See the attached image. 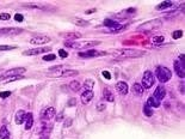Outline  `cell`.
I'll return each instance as SVG.
<instances>
[{"instance_id":"1","label":"cell","mask_w":185,"mask_h":139,"mask_svg":"<svg viewBox=\"0 0 185 139\" xmlns=\"http://www.w3.org/2000/svg\"><path fill=\"white\" fill-rule=\"evenodd\" d=\"M112 54L119 58V59H134V58H140L144 54L143 50H136V49H119V50H113Z\"/></svg>"},{"instance_id":"2","label":"cell","mask_w":185,"mask_h":139,"mask_svg":"<svg viewBox=\"0 0 185 139\" xmlns=\"http://www.w3.org/2000/svg\"><path fill=\"white\" fill-rule=\"evenodd\" d=\"M155 76H157V78L159 79V82L166 83V82H169V80L171 79L172 72L167 67H165V66H158L157 70H155Z\"/></svg>"},{"instance_id":"3","label":"cell","mask_w":185,"mask_h":139,"mask_svg":"<svg viewBox=\"0 0 185 139\" xmlns=\"http://www.w3.org/2000/svg\"><path fill=\"white\" fill-rule=\"evenodd\" d=\"M163 25L160 19H152L149 22H146V23H142V24L138 26V30L141 31H152V30H155V29L160 28Z\"/></svg>"},{"instance_id":"4","label":"cell","mask_w":185,"mask_h":139,"mask_svg":"<svg viewBox=\"0 0 185 139\" xmlns=\"http://www.w3.org/2000/svg\"><path fill=\"white\" fill-rule=\"evenodd\" d=\"M154 84V76L151 71H146L143 73V77H142V82H141V86L143 89H149L152 88Z\"/></svg>"},{"instance_id":"5","label":"cell","mask_w":185,"mask_h":139,"mask_svg":"<svg viewBox=\"0 0 185 139\" xmlns=\"http://www.w3.org/2000/svg\"><path fill=\"white\" fill-rule=\"evenodd\" d=\"M26 70L24 67H14V68H11L9 70V71L4 72L1 76H0V78H9V77H14V76H22L23 73H25Z\"/></svg>"},{"instance_id":"6","label":"cell","mask_w":185,"mask_h":139,"mask_svg":"<svg viewBox=\"0 0 185 139\" xmlns=\"http://www.w3.org/2000/svg\"><path fill=\"white\" fill-rule=\"evenodd\" d=\"M23 32V29L19 28H1L0 29V36H13V35H18Z\"/></svg>"},{"instance_id":"7","label":"cell","mask_w":185,"mask_h":139,"mask_svg":"<svg viewBox=\"0 0 185 139\" xmlns=\"http://www.w3.org/2000/svg\"><path fill=\"white\" fill-rule=\"evenodd\" d=\"M50 48L49 47H39V48H32V49H29V50H25L24 55H38V54H43L45 52H49Z\"/></svg>"},{"instance_id":"8","label":"cell","mask_w":185,"mask_h":139,"mask_svg":"<svg viewBox=\"0 0 185 139\" xmlns=\"http://www.w3.org/2000/svg\"><path fill=\"white\" fill-rule=\"evenodd\" d=\"M50 42V37L48 36H43V35H41V36H35L30 40V43L31 44H45Z\"/></svg>"},{"instance_id":"9","label":"cell","mask_w":185,"mask_h":139,"mask_svg":"<svg viewBox=\"0 0 185 139\" xmlns=\"http://www.w3.org/2000/svg\"><path fill=\"white\" fill-rule=\"evenodd\" d=\"M166 96V90L163 85H159L157 89H155L154 91V94H153V97H155L158 101H161V100H164Z\"/></svg>"},{"instance_id":"10","label":"cell","mask_w":185,"mask_h":139,"mask_svg":"<svg viewBox=\"0 0 185 139\" xmlns=\"http://www.w3.org/2000/svg\"><path fill=\"white\" fill-rule=\"evenodd\" d=\"M55 115H56V109L54 107H49L43 112L42 120H50V119H53Z\"/></svg>"},{"instance_id":"11","label":"cell","mask_w":185,"mask_h":139,"mask_svg":"<svg viewBox=\"0 0 185 139\" xmlns=\"http://www.w3.org/2000/svg\"><path fill=\"white\" fill-rule=\"evenodd\" d=\"M105 53H102V52H98V50H94V49H90L87 52H81L79 53V56L80 58H96L98 55H103Z\"/></svg>"},{"instance_id":"12","label":"cell","mask_w":185,"mask_h":139,"mask_svg":"<svg viewBox=\"0 0 185 139\" xmlns=\"http://www.w3.org/2000/svg\"><path fill=\"white\" fill-rule=\"evenodd\" d=\"M175 71L178 74V77H180V78L185 77V65H183L182 62L175 61Z\"/></svg>"},{"instance_id":"13","label":"cell","mask_w":185,"mask_h":139,"mask_svg":"<svg viewBox=\"0 0 185 139\" xmlns=\"http://www.w3.org/2000/svg\"><path fill=\"white\" fill-rule=\"evenodd\" d=\"M60 36L65 37L68 41H74V40H78L80 37H83V35L80 32H62L60 34Z\"/></svg>"},{"instance_id":"14","label":"cell","mask_w":185,"mask_h":139,"mask_svg":"<svg viewBox=\"0 0 185 139\" xmlns=\"http://www.w3.org/2000/svg\"><path fill=\"white\" fill-rule=\"evenodd\" d=\"M116 90L119 92L121 95H127L128 94V90H129L128 84H127L125 82H118L116 84Z\"/></svg>"},{"instance_id":"15","label":"cell","mask_w":185,"mask_h":139,"mask_svg":"<svg viewBox=\"0 0 185 139\" xmlns=\"http://www.w3.org/2000/svg\"><path fill=\"white\" fill-rule=\"evenodd\" d=\"M94 94H93V91L92 90H87V91H84L83 92V95H81V102L84 104H87L92 98H93Z\"/></svg>"},{"instance_id":"16","label":"cell","mask_w":185,"mask_h":139,"mask_svg":"<svg viewBox=\"0 0 185 139\" xmlns=\"http://www.w3.org/2000/svg\"><path fill=\"white\" fill-rule=\"evenodd\" d=\"M25 115H26V113L24 111H18V112H17L16 113V116H14L16 124H18V125L23 124V121L25 120Z\"/></svg>"},{"instance_id":"17","label":"cell","mask_w":185,"mask_h":139,"mask_svg":"<svg viewBox=\"0 0 185 139\" xmlns=\"http://www.w3.org/2000/svg\"><path fill=\"white\" fill-rule=\"evenodd\" d=\"M33 125V116L31 113H28L25 115V130H30Z\"/></svg>"},{"instance_id":"18","label":"cell","mask_w":185,"mask_h":139,"mask_svg":"<svg viewBox=\"0 0 185 139\" xmlns=\"http://www.w3.org/2000/svg\"><path fill=\"white\" fill-rule=\"evenodd\" d=\"M147 106L148 107H151V108H159V106H160V101H158L155 97H153V96H151L147 100Z\"/></svg>"},{"instance_id":"19","label":"cell","mask_w":185,"mask_h":139,"mask_svg":"<svg viewBox=\"0 0 185 139\" xmlns=\"http://www.w3.org/2000/svg\"><path fill=\"white\" fill-rule=\"evenodd\" d=\"M131 91L134 92V94H135L136 96H141V95L143 94V88L141 86V84H138V83H134V84H133Z\"/></svg>"},{"instance_id":"20","label":"cell","mask_w":185,"mask_h":139,"mask_svg":"<svg viewBox=\"0 0 185 139\" xmlns=\"http://www.w3.org/2000/svg\"><path fill=\"white\" fill-rule=\"evenodd\" d=\"M0 138L1 139H10V132L6 126H3L0 130Z\"/></svg>"},{"instance_id":"21","label":"cell","mask_w":185,"mask_h":139,"mask_svg":"<svg viewBox=\"0 0 185 139\" xmlns=\"http://www.w3.org/2000/svg\"><path fill=\"white\" fill-rule=\"evenodd\" d=\"M104 98H105L108 102H113L115 101V97L112 95V92L110 91V90H108V89L104 90Z\"/></svg>"},{"instance_id":"22","label":"cell","mask_w":185,"mask_h":139,"mask_svg":"<svg viewBox=\"0 0 185 139\" xmlns=\"http://www.w3.org/2000/svg\"><path fill=\"white\" fill-rule=\"evenodd\" d=\"M93 85H94V80L93 79H86L83 86L85 88V91H87V90H91L92 88H93Z\"/></svg>"},{"instance_id":"23","label":"cell","mask_w":185,"mask_h":139,"mask_svg":"<svg viewBox=\"0 0 185 139\" xmlns=\"http://www.w3.org/2000/svg\"><path fill=\"white\" fill-rule=\"evenodd\" d=\"M73 23L75 25H78V26H86V25H89V22L87 21H84L83 18H74L73 19Z\"/></svg>"},{"instance_id":"24","label":"cell","mask_w":185,"mask_h":139,"mask_svg":"<svg viewBox=\"0 0 185 139\" xmlns=\"http://www.w3.org/2000/svg\"><path fill=\"white\" fill-rule=\"evenodd\" d=\"M173 5L172 1H163L161 4H159L157 6V10H165V9H170Z\"/></svg>"},{"instance_id":"25","label":"cell","mask_w":185,"mask_h":139,"mask_svg":"<svg viewBox=\"0 0 185 139\" xmlns=\"http://www.w3.org/2000/svg\"><path fill=\"white\" fill-rule=\"evenodd\" d=\"M69 88H71L73 91H79L80 88H81V85H80V83L78 80H73V82L69 83Z\"/></svg>"},{"instance_id":"26","label":"cell","mask_w":185,"mask_h":139,"mask_svg":"<svg viewBox=\"0 0 185 139\" xmlns=\"http://www.w3.org/2000/svg\"><path fill=\"white\" fill-rule=\"evenodd\" d=\"M23 78V76H14V77H9V78H5L3 82L4 83H10V82H14V80H19V79H22Z\"/></svg>"},{"instance_id":"27","label":"cell","mask_w":185,"mask_h":139,"mask_svg":"<svg viewBox=\"0 0 185 139\" xmlns=\"http://www.w3.org/2000/svg\"><path fill=\"white\" fill-rule=\"evenodd\" d=\"M143 113H144V115H146V116H152V115H153L152 108H151V107H148L147 104L143 107Z\"/></svg>"},{"instance_id":"28","label":"cell","mask_w":185,"mask_h":139,"mask_svg":"<svg viewBox=\"0 0 185 139\" xmlns=\"http://www.w3.org/2000/svg\"><path fill=\"white\" fill-rule=\"evenodd\" d=\"M56 59V55L55 54H48V55H44L43 56V60L44 61H53Z\"/></svg>"},{"instance_id":"29","label":"cell","mask_w":185,"mask_h":139,"mask_svg":"<svg viewBox=\"0 0 185 139\" xmlns=\"http://www.w3.org/2000/svg\"><path fill=\"white\" fill-rule=\"evenodd\" d=\"M115 24H116V22L112 21V19H105V21H104V25L108 26V28L112 26V25H115Z\"/></svg>"},{"instance_id":"30","label":"cell","mask_w":185,"mask_h":139,"mask_svg":"<svg viewBox=\"0 0 185 139\" xmlns=\"http://www.w3.org/2000/svg\"><path fill=\"white\" fill-rule=\"evenodd\" d=\"M182 36H183V31H182V30H177V31H175V32L172 34V37L176 38V40H177V38H180Z\"/></svg>"},{"instance_id":"31","label":"cell","mask_w":185,"mask_h":139,"mask_svg":"<svg viewBox=\"0 0 185 139\" xmlns=\"http://www.w3.org/2000/svg\"><path fill=\"white\" fill-rule=\"evenodd\" d=\"M16 48H17L16 46H5V44L0 46V50H11V49H16Z\"/></svg>"},{"instance_id":"32","label":"cell","mask_w":185,"mask_h":139,"mask_svg":"<svg viewBox=\"0 0 185 139\" xmlns=\"http://www.w3.org/2000/svg\"><path fill=\"white\" fill-rule=\"evenodd\" d=\"M152 41H153L154 43H160V42L164 41V37H163V36H155V37L152 38Z\"/></svg>"},{"instance_id":"33","label":"cell","mask_w":185,"mask_h":139,"mask_svg":"<svg viewBox=\"0 0 185 139\" xmlns=\"http://www.w3.org/2000/svg\"><path fill=\"white\" fill-rule=\"evenodd\" d=\"M11 16L9 13H0V21H9Z\"/></svg>"},{"instance_id":"34","label":"cell","mask_w":185,"mask_h":139,"mask_svg":"<svg viewBox=\"0 0 185 139\" xmlns=\"http://www.w3.org/2000/svg\"><path fill=\"white\" fill-rule=\"evenodd\" d=\"M11 95V91H1L0 92V98H6Z\"/></svg>"},{"instance_id":"35","label":"cell","mask_w":185,"mask_h":139,"mask_svg":"<svg viewBox=\"0 0 185 139\" xmlns=\"http://www.w3.org/2000/svg\"><path fill=\"white\" fill-rule=\"evenodd\" d=\"M59 54H60V56L62 58V59H65V58L68 56V53H67L66 50H63V49H60V50H59Z\"/></svg>"},{"instance_id":"36","label":"cell","mask_w":185,"mask_h":139,"mask_svg":"<svg viewBox=\"0 0 185 139\" xmlns=\"http://www.w3.org/2000/svg\"><path fill=\"white\" fill-rule=\"evenodd\" d=\"M74 106H77V100L75 98H72V100L68 101V107H74Z\"/></svg>"},{"instance_id":"37","label":"cell","mask_w":185,"mask_h":139,"mask_svg":"<svg viewBox=\"0 0 185 139\" xmlns=\"http://www.w3.org/2000/svg\"><path fill=\"white\" fill-rule=\"evenodd\" d=\"M104 109H105V104H104V103H98V104H97V111H98V112L104 111Z\"/></svg>"},{"instance_id":"38","label":"cell","mask_w":185,"mask_h":139,"mask_svg":"<svg viewBox=\"0 0 185 139\" xmlns=\"http://www.w3.org/2000/svg\"><path fill=\"white\" fill-rule=\"evenodd\" d=\"M23 18H24V17H23V15H19V13H16L14 15V19L17 22H23Z\"/></svg>"},{"instance_id":"39","label":"cell","mask_w":185,"mask_h":139,"mask_svg":"<svg viewBox=\"0 0 185 139\" xmlns=\"http://www.w3.org/2000/svg\"><path fill=\"white\" fill-rule=\"evenodd\" d=\"M62 119H63V113H60V114H57V115H56V121H57V122L62 121Z\"/></svg>"},{"instance_id":"40","label":"cell","mask_w":185,"mask_h":139,"mask_svg":"<svg viewBox=\"0 0 185 139\" xmlns=\"http://www.w3.org/2000/svg\"><path fill=\"white\" fill-rule=\"evenodd\" d=\"M103 76L105 77L106 79H111V74H110L108 71H104V72H103Z\"/></svg>"},{"instance_id":"41","label":"cell","mask_w":185,"mask_h":139,"mask_svg":"<svg viewBox=\"0 0 185 139\" xmlns=\"http://www.w3.org/2000/svg\"><path fill=\"white\" fill-rule=\"evenodd\" d=\"M71 125H72V119H67L65 121V127H69Z\"/></svg>"},{"instance_id":"42","label":"cell","mask_w":185,"mask_h":139,"mask_svg":"<svg viewBox=\"0 0 185 139\" xmlns=\"http://www.w3.org/2000/svg\"><path fill=\"white\" fill-rule=\"evenodd\" d=\"M179 60H180V62L183 64V65H185V58H184V54L179 55Z\"/></svg>"},{"instance_id":"43","label":"cell","mask_w":185,"mask_h":139,"mask_svg":"<svg viewBox=\"0 0 185 139\" xmlns=\"http://www.w3.org/2000/svg\"><path fill=\"white\" fill-rule=\"evenodd\" d=\"M39 139H49V134H41Z\"/></svg>"},{"instance_id":"44","label":"cell","mask_w":185,"mask_h":139,"mask_svg":"<svg viewBox=\"0 0 185 139\" xmlns=\"http://www.w3.org/2000/svg\"><path fill=\"white\" fill-rule=\"evenodd\" d=\"M180 94L184 95V83H180Z\"/></svg>"},{"instance_id":"45","label":"cell","mask_w":185,"mask_h":139,"mask_svg":"<svg viewBox=\"0 0 185 139\" xmlns=\"http://www.w3.org/2000/svg\"><path fill=\"white\" fill-rule=\"evenodd\" d=\"M92 12H96V10H94V9H92V10L86 11V13H87V15H90V13H92Z\"/></svg>"}]
</instances>
